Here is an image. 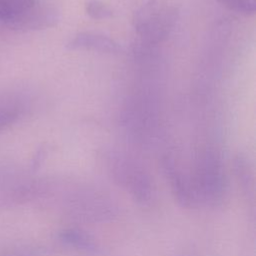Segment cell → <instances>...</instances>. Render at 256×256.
I'll list each match as a JSON object with an SVG mask.
<instances>
[{"instance_id":"cell-1","label":"cell","mask_w":256,"mask_h":256,"mask_svg":"<svg viewBox=\"0 0 256 256\" xmlns=\"http://www.w3.org/2000/svg\"><path fill=\"white\" fill-rule=\"evenodd\" d=\"M191 181L198 203L218 206L223 202L226 181L221 161L214 152L205 151L200 154Z\"/></svg>"},{"instance_id":"cell-2","label":"cell","mask_w":256,"mask_h":256,"mask_svg":"<svg viewBox=\"0 0 256 256\" xmlns=\"http://www.w3.org/2000/svg\"><path fill=\"white\" fill-rule=\"evenodd\" d=\"M108 169L113 180L142 205H148L155 196V189L147 172L134 161L122 156H112Z\"/></svg>"},{"instance_id":"cell-3","label":"cell","mask_w":256,"mask_h":256,"mask_svg":"<svg viewBox=\"0 0 256 256\" xmlns=\"http://www.w3.org/2000/svg\"><path fill=\"white\" fill-rule=\"evenodd\" d=\"M58 19L59 12L52 4L37 0L4 25L15 31H32L52 27Z\"/></svg>"},{"instance_id":"cell-4","label":"cell","mask_w":256,"mask_h":256,"mask_svg":"<svg viewBox=\"0 0 256 256\" xmlns=\"http://www.w3.org/2000/svg\"><path fill=\"white\" fill-rule=\"evenodd\" d=\"M136 26L143 36L152 40H160L168 33L174 22V12L169 8L158 9L156 6H146L138 13Z\"/></svg>"},{"instance_id":"cell-5","label":"cell","mask_w":256,"mask_h":256,"mask_svg":"<svg viewBox=\"0 0 256 256\" xmlns=\"http://www.w3.org/2000/svg\"><path fill=\"white\" fill-rule=\"evenodd\" d=\"M164 170L170 189L178 204L185 208H193L197 206L199 203L191 178L186 176L170 157H167L164 160Z\"/></svg>"},{"instance_id":"cell-6","label":"cell","mask_w":256,"mask_h":256,"mask_svg":"<svg viewBox=\"0 0 256 256\" xmlns=\"http://www.w3.org/2000/svg\"><path fill=\"white\" fill-rule=\"evenodd\" d=\"M67 47L71 50H92L102 53H116L120 50V46L113 39L93 32H81L77 34L71 39Z\"/></svg>"},{"instance_id":"cell-7","label":"cell","mask_w":256,"mask_h":256,"mask_svg":"<svg viewBox=\"0 0 256 256\" xmlns=\"http://www.w3.org/2000/svg\"><path fill=\"white\" fill-rule=\"evenodd\" d=\"M60 242L73 249L95 254L98 253L99 247L95 239L86 231L79 228H67L58 234Z\"/></svg>"},{"instance_id":"cell-8","label":"cell","mask_w":256,"mask_h":256,"mask_svg":"<svg viewBox=\"0 0 256 256\" xmlns=\"http://www.w3.org/2000/svg\"><path fill=\"white\" fill-rule=\"evenodd\" d=\"M20 109L13 102H0V132L6 130L19 117Z\"/></svg>"},{"instance_id":"cell-9","label":"cell","mask_w":256,"mask_h":256,"mask_svg":"<svg viewBox=\"0 0 256 256\" xmlns=\"http://www.w3.org/2000/svg\"><path fill=\"white\" fill-rule=\"evenodd\" d=\"M85 12L94 20L110 18L113 14L111 8L100 0H88L85 3Z\"/></svg>"},{"instance_id":"cell-10","label":"cell","mask_w":256,"mask_h":256,"mask_svg":"<svg viewBox=\"0 0 256 256\" xmlns=\"http://www.w3.org/2000/svg\"><path fill=\"white\" fill-rule=\"evenodd\" d=\"M229 10L243 16H252L256 10V0H219Z\"/></svg>"},{"instance_id":"cell-11","label":"cell","mask_w":256,"mask_h":256,"mask_svg":"<svg viewBox=\"0 0 256 256\" xmlns=\"http://www.w3.org/2000/svg\"><path fill=\"white\" fill-rule=\"evenodd\" d=\"M48 250L44 247L39 246H23L12 249L2 256H46Z\"/></svg>"}]
</instances>
